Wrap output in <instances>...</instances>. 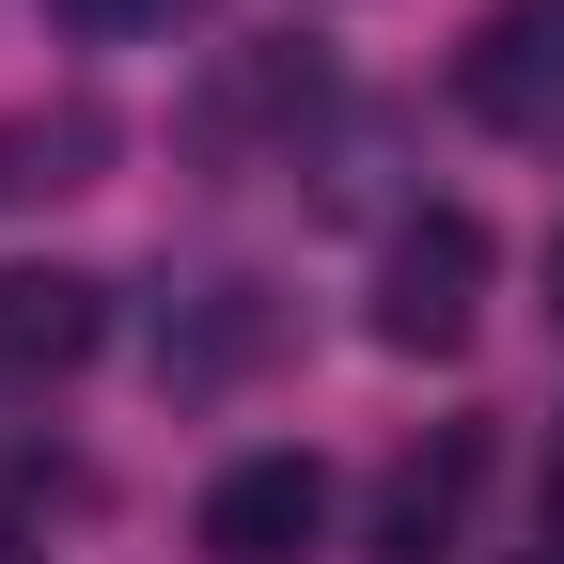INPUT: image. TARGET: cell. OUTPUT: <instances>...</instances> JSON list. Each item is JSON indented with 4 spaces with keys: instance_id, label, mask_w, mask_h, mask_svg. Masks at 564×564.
I'll return each mask as SVG.
<instances>
[{
    "instance_id": "4",
    "label": "cell",
    "mask_w": 564,
    "mask_h": 564,
    "mask_svg": "<svg viewBox=\"0 0 564 564\" xmlns=\"http://www.w3.org/2000/svg\"><path fill=\"white\" fill-rule=\"evenodd\" d=\"M455 110L486 141H564V0H486L455 32Z\"/></svg>"
},
{
    "instance_id": "11",
    "label": "cell",
    "mask_w": 564,
    "mask_h": 564,
    "mask_svg": "<svg viewBox=\"0 0 564 564\" xmlns=\"http://www.w3.org/2000/svg\"><path fill=\"white\" fill-rule=\"evenodd\" d=\"M549 314H564V220H549Z\"/></svg>"
},
{
    "instance_id": "13",
    "label": "cell",
    "mask_w": 564,
    "mask_h": 564,
    "mask_svg": "<svg viewBox=\"0 0 564 564\" xmlns=\"http://www.w3.org/2000/svg\"><path fill=\"white\" fill-rule=\"evenodd\" d=\"M0 564H17V549H0Z\"/></svg>"
},
{
    "instance_id": "5",
    "label": "cell",
    "mask_w": 564,
    "mask_h": 564,
    "mask_svg": "<svg viewBox=\"0 0 564 564\" xmlns=\"http://www.w3.org/2000/svg\"><path fill=\"white\" fill-rule=\"evenodd\" d=\"M470 502H486V423H423V440L392 455V486H377L361 564H440V549L470 533Z\"/></svg>"
},
{
    "instance_id": "12",
    "label": "cell",
    "mask_w": 564,
    "mask_h": 564,
    "mask_svg": "<svg viewBox=\"0 0 564 564\" xmlns=\"http://www.w3.org/2000/svg\"><path fill=\"white\" fill-rule=\"evenodd\" d=\"M518 564H564V533H533V549H518Z\"/></svg>"
},
{
    "instance_id": "9",
    "label": "cell",
    "mask_w": 564,
    "mask_h": 564,
    "mask_svg": "<svg viewBox=\"0 0 564 564\" xmlns=\"http://www.w3.org/2000/svg\"><path fill=\"white\" fill-rule=\"evenodd\" d=\"M47 17L79 32V47H158L173 17H204V0H47Z\"/></svg>"
},
{
    "instance_id": "8",
    "label": "cell",
    "mask_w": 564,
    "mask_h": 564,
    "mask_svg": "<svg viewBox=\"0 0 564 564\" xmlns=\"http://www.w3.org/2000/svg\"><path fill=\"white\" fill-rule=\"evenodd\" d=\"M110 173V110L63 95V110H0V204H63Z\"/></svg>"
},
{
    "instance_id": "2",
    "label": "cell",
    "mask_w": 564,
    "mask_h": 564,
    "mask_svg": "<svg viewBox=\"0 0 564 564\" xmlns=\"http://www.w3.org/2000/svg\"><path fill=\"white\" fill-rule=\"evenodd\" d=\"M486 220L470 204H408L392 220V251H377V345L392 361H455V345L486 329Z\"/></svg>"
},
{
    "instance_id": "6",
    "label": "cell",
    "mask_w": 564,
    "mask_h": 564,
    "mask_svg": "<svg viewBox=\"0 0 564 564\" xmlns=\"http://www.w3.org/2000/svg\"><path fill=\"white\" fill-rule=\"evenodd\" d=\"M110 345V282L95 267H0V377L47 392V377H79Z\"/></svg>"
},
{
    "instance_id": "1",
    "label": "cell",
    "mask_w": 564,
    "mask_h": 564,
    "mask_svg": "<svg viewBox=\"0 0 564 564\" xmlns=\"http://www.w3.org/2000/svg\"><path fill=\"white\" fill-rule=\"evenodd\" d=\"M282 282H251V267H188V282H158V329H141V377H158L173 408H204V392H251L267 361H282Z\"/></svg>"
},
{
    "instance_id": "10",
    "label": "cell",
    "mask_w": 564,
    "mask_h": 564,
    "mask_svg": "<svg viewBox=\"0 0 564 564\" xmlns=\"http://www.w3.org/2000/svg\"><path fill=\"white\" fill-rule=\"evenodd\" d=\"M533 502H549V533H564V408H549V455H533Z\"/></svg>"
},
{
    "instance_id": "7",
    "label": "cell",
    "mask_w": 564,
    "mask_h": 564,
    "mask_svg": "<svg viewBox=\"0 0 564 564\" xmlns=\"http://www.w3.org/2000/svg\"><path fill=\"white\" fill-rule=\"evenodd\" d=\"M314 95H329V63H314L299 32H282V47H236L220 79L188 95V158H251L267 126H314Z\"/></svg>"
},
{
    "instance_id": "3",
    "label": "cell",
    "mask_w": 564,
    "mask_h": 564,
    "mask_svg": "<svg viewBox=\"0 0 564 564\" xmlns=\"http://www.w3.org/2000/svg\"><path fill=\"white\" fill-rule=\"evenodd\" d=\"M188 549H204V564H314V549H329V455H314V440L236 455L220 486H204Z\"/></svg>"
}]
</instances>
